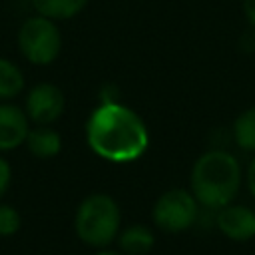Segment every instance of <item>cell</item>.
Segmentation results:
<instances>
[{"instance_id": "16", "label": "cell", "mask_w": 255, "mask_h": 255, "mask_svg": "<svg viewBox=\"0 0 255 255\" xmlns=\"http://www.w3.org/2000/svg\"><path fill=\"white\" fill-rule=\"evenodd\" d=\"M241 6H243V16L249 28H255V0H243Z\"/></svg>"}, {"instance_id": "7", "label": "cell", "mask_w": 255, "mask_h": 255, "mask_svg": "<svg viewBox=\"0 0 255 255\" xmlns=\"http://www.w3.org/2000/svg\"><path fill=\"white\" fill-rule=\"evenodd\" d=\"M215 225L231 241H249L255 237V211L241 203H227L217 209Z\"/></svg>"}, {"instance_id": "11", "label": "cell", "mask_w": 255, "mask_h": 255, "mask_svg": "<svg viewBox=\"0 0 255 255\" xmlns=\"http://www.w3.org/2000/svg\"><path fill=\"white\" fill-rule=\"evenodd\" d=\"M88 0H32L36 14L46 16L50 20L62 22L78 16L86 8Z\"/></svg>"}, {"instance_id": "15", "label": "cell", "mask_w": 255, "mask_h": 255, "mask_svg": "<svg viewBox=\"0 0 255 255\" xmlns=\"http://www.w3.org/2000/svg\"><path fill=\"white\" fill-rule=\"evenodd\" d=\"M10 181H12V167H10L8 159L0 155V199H2L4 193L8 191Z\"/></svg>"}, {"instance_id": "2", "label": "cell", "mask_w": 255, "mask_h": 255, "mask_svg": "<svg viewBox=\"0 0 255 255\" xmlns=\"http://www.w3.org/2000/svg\"><path fill=\"white\" fill-rule=\"evenodd\" d=\"M241 189L239 159L225 149L203 151L189 173V191L197 203L209 209H219L233 203Z\"/></svg>"}, {"instance_id": "8", "label": "cell", "mask_w": 255, "mask_h": 255, "mask_svg": "<svg viewBox=\"0 0 255 255\" xmlns=\"http://www.w3.org/2000/svg\"><path fill=\"white\" fill-rule=\"evenodd\" d=\"M28 131L30 118L26 116L24 108L10 102H0V153L24 145Z\"/></svg>"}, {"instance_id": "3", "label": "cell", "mask_w": 255, "mask_h": 255, "mask_svg": "<svg viewBox=\"0 0 255 255\" xmlns=\"http://www.w3.org/2000/svg\"><path fill=\"white\" fill-rule=\"evenodd\" d=\"M122 229V209L108 193L86 195L74 213V231L82 243L96 249L112 245Z\"/></svg>"}, {"instance_id": "10", "label": "cell", "mask_w": 255, "mask_h": 255, "mask_svg": "<svg viewBox=\"0 0 255 255\" xmlns=\"http://www.w3.org/2000/svg\"><path fill=\"white\" fill-rule=\"evenodd\" d=\"M118 245L124 255H147L155 245V233L143 223H133L120 229Z\"/></svg>"}, {"instance_id": "6", "label": "cell", "mask_w": 255, "mask_h": 255, "mask_svg": "<svg viewBox=\"0 0 255 255\" xmlns=\"http://www.w3.org/2000/svg\"><path fill=\"white\" fill-rule=\"evenodd\" d=\"M66 110L64 92L52 82H40L32 86L26 94L24 112L36 126H52L56 124Z\"/></svg>"}, {"instance_id": "12", "label": "cell", "mask_w": 255, "mask_h": 255, "mask_svg": "<svg viewBox=\"0 0 255 255\" xmlns=\"http://www.w3.org/2000/svg\"><path fill=\"white\" fill-rule=\"evenodd\" d=\"M26 78L18 64L0 56V102H10L24 92Z\"/></svg>"}, {"instance_id": "5", "label": "cell", "mask_w": 255, "mask_h": 255, "mask_svg": "<svg viewBox=\"0 0 255 255\" xmlns=\"http://www.w3.org/2000/svg\"><path fill=\"white\" fill-rule=\"evenodd\" d=\"M197 213H199V203L195 195L183 187H173L163 191L151 207L153 225L165 233L187 231L195 223Z\"/></svg>"}, {"instance_id": "4", "label": "cell", "mask_w": 255, "mask_h": 255, "mask_svg": "<svg viewBox=\"0 0 255 255\" xmlns=\"http://www.w3.org/2000/svg\"><path fill=\"white\" fill-rule=\"evenodd\" d=\"M18 50L34 66H48L62 52V32L56 20L46 16H30L18 28Z\"/></svg>"}, {"instance_id": "18", "label": "cell", "mask_w": 255, "mask_h": 255, "mask_svg": "<svg viewBox=\"0 0 255 255\" xmlns=\"http://www.w3.org/2000/svg\"><path fill=\"white\" fill-rule=\"evenodd\" d=\"M96 255H124V253H122V251H114V249H108V247H106V249H100Z\"/></svg>"}, {"instance_id": "9", "label": "cell", "mask_w": 255, "mask_h": 255, "mask_svg": "<svg viewBox=\"0 0 255 255\" xmlns=\"http://www.w3.org/2000/svg\"><path fill=\"white\" fill-rule=\"evenodd\" d=\"M26 147L34 157L50 159L62 151V135L52 126H36L28 131Z\"/></svg>"}, {"instance_id": "1", "label": "cell", "mask_w": 255, "mask_h": 255, "mask_svg": "<svg viewBox=\"0 0 255 255\" xmlns=\"http://www.w3.org/2000/svg\"><path fill=\"white\" fill-rule=\"evenodd\" d=\"M88 147L112 163H131L149 145V131L143 120L122 102H100L86 122Z\"/></svg>"}, {"instance_id": "14", "label": "cell", "mask_w": 255, "mask_h": 255, "mask_svg": "<svg viewBox=\"0 0 255 255\" xmlns=\"http://www.w3.org/2000/svg\"><path fill=\"white\" fill-rule=\"evenodd\" d=\"M22 227V215L14 205L0 203V237H12Z\"/></svg>"}, {"instance_id": "13", "label": "cell", "mask_w": 255, "mask_h": 255, "mask_svg": "<svg viewBox=\"0 0 255 255\" xmlns=\"http://www.w3.org/2000/svg\"><path fill=\"white\" fill-rule=\"evenodd\" d=\"M233 139L243 151L255 153V106L243 110L233 122Z\"/></svg>"}, {"instance_id": "17", "label": "cell", "mask_w": 255, "mask_h": 255, "mask_svg": "<svg viewBox=\"0 0 255 255\" xmlns=\"http://www.w3.org/2000/svg\"><path fill=\"white\" fill-rule=\"evenodd\" d=\"M247 187H249L251 195L255 197V157L247 165Z\"/></svg>"}]
</instances>
